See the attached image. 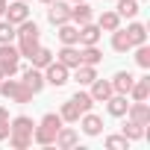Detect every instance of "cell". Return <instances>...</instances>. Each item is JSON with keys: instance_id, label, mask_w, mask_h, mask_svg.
<instances>
[{"instance_id": "40", "label": "cell", "mask_w": 150, "mask_h": 150, "mask_svg": "<svg viewBox=\"0 0 150 150\" xmlns=\"http://www.w3.org/2000/svg\"><path fill=\"white\" fill-rule=\"evenodd\" d=\"M41 3H53V0H41Z\"/></svg>"}, {"instance_id": "6", "label": "cell", "mask_w": 150, "mask_h": 150, "mask_svg": "<svg viewBox=\"0 0 150 150\" xmlns=\"http://www.w3.org/2000/svg\"><path fill=\"white\" fill-rule=\"evenodd\" d=\"M124 118L138 124V127H150V106H147V100H132Z\"/></svg>"}, {"instance_id": "35", "label": "cell", "mask_w": 150, "mask_h": 150, "mask_svg": "<svg viewBox=\"0 0 150 150\" xmlns=\"http://www.w3.org/2000/svg\"><path fill=\"white\" fill-rule=\"evenodd\" d=\"M9 138V121H0V141Z\"/></svg>"}, {"instance_id": "33", "label": "cell", "mask_w": 150, "mask_h": 150, "mask_svg": "<svg viewBox=\"0 0 150 150\" xmlns=\"http://www.w3.org/2000/svg\"><path fill=\"white\" fill-rule=\"evenodd\" d=\"M9 41H15V24L0 18V44H9Z\"/></svg>"}, {"instance_id": "19", "label": "cell", "mask_w": 150, "mask_h": 150, "mask_svg": "<svg viewBox=\"0 0 150 150\" xmlns=\"http://www.w3.org/2000/svg\"><path fill=\"white\" fill-rule=\"evenodd\" d=\"M127 38H129V44H132V47L147 44V27H144V24H138V21L132 18V21H129V27H127Z\"/></svg>"}, {"instance_id": "12", "label": "cell", "mask_w": 150, "mask_h": 150, "mask_svg": "<svg viewBox=\"0 0 150 150\" xmlns=\"http://www.w3.org/2000/svg\"><path fill=\"white\" fill-rule=\"evenodd\" d=\"M53 144L56 147H62V150H71V147H77L80 144V132L74 129V127H59V132H56V138H53Z\"/></svg>"}, {"instance_id": "42", "label": "cell", "mask_w": 150, "mask_h": 150, "mask_svg": "<svg viewBox=\"0 0 150 150\" xmlns=\"http://www.w3.org/2000/svg\"><path fill=\"white\" fill-rule=\"evenodd\" d=\"M138 3H141V0H138Z\"/></svg>"}, {"instance_id": "13", "label": "cell", "mask_w": 150, "mask_h": 150, "mask_svg": "<svg viewBox=\"0 0 150 150\" xmlns=\"http://www.w3.org/2000/svg\"><path fill=\"white\" fill-rule=\"evenodd\" d=\"M91 18H94V12H91V6L86 3V0H80V3H71V24L83 27V24H88Z\"/></svg>"}, {"instance_id": "32", "label": "cell", "mask_w": 150, "mask_h": 150, "mask_svg": "<svg viewBox=\"0 0 150 150\" xmlns=\"http://www.w3.org/2000/svg\"><path fill=\"white\" fill-rule=\"evenodd\" d=\"M9 147H15V150H27L30 144H33V135H18V132H9Z\"/></svg>"}, {"instance_id": "17", "label": "cell", "mask_w": 150, "mask_h": 150, "mask_svg": "<svg viewBox=\"0 0 150 150\" xmlns=\"http://www.w3.org/2000/svg\"><path fill=\"white\" fill-rule=\"evenodd\" d=\"M103 33H112V30H118L121 27V15L115 12V9H103L100 15H97V21H94Z\"/></svg>"}, {"instance_id": "29", "label": "cell", "mask_w": 150, "mask_h": 150, "mask_svg": "<svg viewBox=\"0 0 150 150\" xmlns=\"http://www.w3.org/2000/svg\"><path fill=\"white\" fill-rule=\"evenodd\" d=\"M115 12L121 15V18H135L138 15V0H118V6H115Z\"/></svg>"}, {"instance_id": "41", "label": "cell", "mask_w": 150, "mask_h": 150, "mask_svg": "<svg viewBox=\"0 0 150 150\" xmlns=\"http://www.w3.org/2000/svg\"><path fill=\"white\" fill-rule=\"evenodd\" d=\"M24 3H30V0H24Z\"/></svg>"}, {"instance_id": "3", "label": "cell", "mask_w": 150, "mask_h": 150, "mask_svg": "<svg viewBox=\"0 0 150 150\" xmlns=\"http://www.w3.org/2000/svg\"><path fill=\"white\" fill-rule=\"evenodd\" d=\"M0 94H3L6 100H12V103H30L35 97L21 80H12V77H3V83H0Z\"/></svg>"}, {"instance_id": "11", "label": "cell", "mask_w": 150, "mask_h": 150, "mask_svg": "<svg viewBox=\"0 0 150 150\" xmlns=\"http://www.w3.org/2000/svg\"><path fill=\"white\" fill-rule=\"evenodd\" d=\"M88 94H91V100H94V103H106V100L115 94V88H112V83H109V80L94 77V83L88 86Z\"/></svg>"}, {"instance_id": "10", "label": "cell", "mask_w": 150, "mask_h": 150, "mask_svg": "<svg viewBox=\"0 0 150 150\" xmlns=\"http://www.w3.org/2000/svg\"><path fill=\"white\" fill-rule=\"evenodd\" d=\"M53 59H56L59 65H65L68 71H74V68L80 65V47H77V44H62V50L53 53Z\"/></svg>"}, {"instance_id": "39", "label": "cell", "mask_w": 150, "mask_h": 150, "mask_svg": "<svg viewBox=\"0 0 150 150\" xmlns=\"http://www.w3.org/2000/svg\"><path fill=\"white\" fill-rule=\"evenodd\" d=\"M0 83H3V71H0Z\"/></svg>"}, {"instance_id": "14", "label": "cell", "mask_w": 150, "mask_h": 150, "mask_svg": "<svg viewBox=\"0 0 150 150\" xmlns=\"http://www.w3.org/2000/svg\"><path fill=\"white\" fill-rule=\"evenodd\" d=\"M21 83H24V86H27V88H30L33 94H38V91L44 88V74H41L38 68H33V65H30V68L24 71V77H21Z\"/></svg>"}, {"instance_id": "28", "label": "cell", "mask_w": 150, "mask_h": 150, "mask_svg": "<svg viewBox=\"0 0 150 150\" xmlns=\"http://www.w3.org/2000/svg\"><path fill=\"white\" fill-rule=\"evenodd\" d=\"M121 135L127 138V141H141L147 132H144V127H138V124H132V121H127L124 127H121Z\"/></svg>"}, {"instance_id": "25", "label": "cell", "mask_w": 150, "mask_h": 150, "mask_svg": "<svg viewBox=\"0 0 150 150\" xmlns=\"http://www.w3.org/2000/svg\"><path fill=\"white\" fill-rule=\"evenodd\" d=\"M30 62H33V68L44 71V68H47V65L53 62V50H50V47H41V44H38V50H35V53L30 56Z\"/></svg>"}, {"instance_id": "22", "label": "cell", "mask_w": 150, "mask_h": 150, "mask_svg": "<svg viewBox=\"0 0 150 150\" xmlns=\"http://www.w3.org/2000/svg\"><path fill=\"white\" fill-rule=\"evenodd\" d=\"M94 77H97L94 65H77V68H74V83H77V86H91Z\"/></svg>"}, {"instance_id": "2", "label": "cell", "mask_w": 150, "mask_h": 150, "mask_svg": "<svg viewBox=\"0 0 150 150\" xmlns=\"http://www.w3.org/2000/svg\"><path fill=\"white\" fill-rule=\"evenodd\" d=\"M62 124H65V121L59 118V112H47V115H41V121H38L35 129H33V141L41 144V147H50Z\"/></svg>"}, {"instance_id": "18", "label": "cell", "mask_w": 150, "mask_h": 150, "mask_svg": "<svg viewBox=\"0 0 150 150\" xmlns=\"http://www.w3.org/2000/svg\"><path fill=\"white\" fill-rule=\"evenodd\" d=\"M127 109H129L127 94H112V97L106 100V112H109L112 118H124V115H127Z\"/></svg>"}, {"instance_id": "16", "label": "cell", "mask_w": 150, "mask_h": 150, "mask_svg": "<svg viewBox=\"0 0 150 150\" xmlns=\"http://www.w3.org/2000/svg\"><path fill=\"white\" fill-rule=\"evenodd\" d=\"M33 129H35V121H33L30 115H15V118H9V132L33 135Z\"/></svg>"}, {"instance_id": "23", "label": "cell", "mask_w": 150, "mask_h": 150, "mask_svg": "<svg viewBox=\"0 0 150 150\" xmlns=\"http://www.w3.org/2000/svg\"><path fill=\"white\" fill-rule=\"evenodd\" d=\"M103 62V53H100V47L97 44H86V47H80V65H100Z\"/></svg>"}, {"instance_id": "37", "label": "cell", "mask_w": 150, "mask_h": 150, "mask_svg": "<svg viewBox=\"0 0 150 150\" xmlns=\"http://www.w3.org/2000/svg\"><path fill=\"white\" fill-rule=\"evenodd\" d=\"M6 3L9 0H0V18H3V12H6Z\"/></svg>"}, {"instance_id": "1", "label": "cell", "mask_w": 150, "mask_h": 150, "mask_svg": "<svg viewBox=\"0 0 150 150\" xmlns=\"http://www.w3.org/2000/svg\"><path fill=\"white\" fill-rule=\"evenodd\" d=\"M15 38H18V53H21V59H30L35 50H38V44H41V30H38V24L35 21H21L18 27H15Z\"/></svg>"}, {"instance_id": "30", "label": "cell", "mask_w": 150, "mask_h": 150, "mask_svg": "<svg viewBox=\"0 0 150 150\" xmlns=\"http://www.w3.org/2000/svg\"><path fill=\"white\" fill-rule=\"evenodd\" d=\"M71 100H74V103L80 106V112H88V109L94 106V100H91V94H88V91H83V88H77V94H74Z\"/></svg>"}, {"instance_id": "38", "label": "cell", "mask_w": 150, "mask_h": 150, "mask_svg": "<svg viewBox=\"0 0 150 150\" xmlns=\"http://www.w3.org/2000/svg\"><path fill=\"white\" fill-rule=\"evenodd\" d=\"M68 3H80V0H68Z\"/></svg>"}, {"instance_id": "21", "label": "cell", "mask_w": 150, "mask_h": 150, "mask_svg": "<svg viewBox=\"0 0 150 150\" xmlns=\"http://www.w3.org/2000/svg\"><path fill=\"white\" fill-rule=\"evenodd\" d=\"M132 80H135V77H132L129 71H118L115 77L109 80V83H112V88H115V94H129V88H132Z\"/></svg>"}, {"instance_id": "5", "label": "cell", "mask_w": 150, "mask_h": 150, "mask_svg": "<svg viewBox=\"0 0 150 150\" xmlns=\"http://www.w3.org/2000/svg\"><path fill=\"white\" fill-rule=\"evenodd\" d=\"M41 74H44V86H53V88H62V86L71 80V71H68L65 65H59L56 59H53V62H50Z\"/></svg>"}, {"instance_id": "8", "label": "cell", "mask_w": 150, "mask_h": 150, "mask_svg": "<svg viewBox=\"0 0 150 150\" xmlns=\"http://www.w3.org/2000/svg\"><path fill=\"white\" fill-rule=\"evenodd\" d=\"M77 124H80V129H83L88 138H94V135H100V132H103V118H100V115H94L91 109H88V112H83Z\"/></svg>"}, {"instance_id": "15", "label": "cell", "mask_w": 150, "mask_h": 150, "mask_svg": "<svg viewBox=\"0 0 150 150\" xmlns=\"http://www.w3.org/2000/svg\"><path fill=\"white\" fill-rule=\"evenodd\" d=\"M100 35H103V30H100L94 21H88V24L80 27V41H77V44H80V47H86V44H97Z\"/></svg>"}, {"instance_id": "27", "label": "cell", "mask_w": 150, "mask_h": 150, "mask_svg": "<svg viewBox=\"0 0 150 150\" xmlns=\"http://www.w3.org/2000/svg\"><path fill=\"white\" fill-rule=\"evenodd\" d=\"M112 50L115 53H127V50H132V44H129V38H127V30H112Z\"/></svg>"}, {"instance_id": "36", "label": "cell", "mask_w": 150, "mask_h": 150, "mask_svg": "<svg viewBox=\"0 0 150 150\" xmlns=\"http://www.w3.org/2000/svg\"><path fill=\"white\" fill-rule=\"evenodd\" d=\"M0 121H9V109L6 106H0Z\"/></svg>"}, {"instance_id": "34", "label": "cell", "mask_w": 150, "mask_h": 150, "mask_svg": "<svg viewBox=\"0 0 150 150\" xmlns=\"http://www.w3.org/2000/svg\"><path fill=\"white\" fill-rule=\"evenodd\" d=\"M106 147H109V150H127L129 141H127L124 135H106Z\"/></svg>"}, {"instance_id": "9", "label": "cell", "mask_w": 150, "mask_h": 150, "mask_svg": "<svg viewBox=\"0 0 150 150\" xmlns=\"http://www.w3.org/2000/svg\"><path fill=\"white\" fill-rule=\"evenodd\" d=\"M3 18L9 21V24H21V21H27L30 18V3H24V0H12V3H6V12H3Z\"/></svg>"}, {"instance_id": "26", "label": "cell", "mask_w": 150, "mask_h": 150, "mask_svg": "<svg viewBox=\"0 0 150 150\" xmlns=\"http://www.w3.org/2000/svg\"><path fill=\"white\" fill-rule=\"evenodd\" d=\"M80 115H83V112H80V106L74 103V100H65V103H62V109H59V118H62L65 124H77V121H80Z\"/></svg>"}, {"instance_id": "7", "label": "cell", "mask_w": 150, "mask_h": 150, "mask_svg": "<svg viewBox=\"0 0 150 150\" xmlns=\"http://www.w3.org/2000/svg\"><path fill=\"white\" fill-rule=\"evenodd\" d=\"M47 21L53 27L68 24L71 21V3H65V0H53V3H47Z\"/></svg>"}, {"instance_id": "31", "label": "cell", "mask_w": 150, "mask_h": 150, "mask_svg": "<svg viewBox=\"0 0 150 150\" xmlns=\"http://www.w3.org/2000/svg\"><path fill=\"white\" fill-rule=\"evenodd\" d=\"M135 65L144 68V71H150V47L147 44H138L135 47Z\"/></svg>"}, {"instance_id": "4", "label": "cell", "mask_w": 150, "mask_h": 150, "mask_svg": "<svg viewBox=\"0 0 150 150\" xmlns=\"http://www.w3.org/2000/svg\"><path fill=\"white\" fill-rule=\"evenodd\" d=\"M0 71H3V77H15L21 71V53H18V47L12 41L0 44Z\"/></svg>"}, {"instance_id": "24", "label": "cell", "mask_w": 150, "mask_h": 150, "mask_svg": "<svg viewBox=\"0 0 150 150\" xmlns=\"http://www.w3.org/2000/svg\"><path fill=\"white\" fill-rule=\"evenodd\" d=\"M127 97H129V100H147V97H150V77L132 80V88H129Z\"/></svg>"}, {"instance_id": "20", "label": "cell", "mask_w": 150, "mask_h": 150, "mask_svg": "<svg viewBox=\"0 0 150 150\" xmlns=\"http://www.w3.org/2000/svg\"><path fill=\"white\" fill-rule=\"evenodd\" d=\"M56 35H59L62 44H77V41H80V27L71 24V21H68V24H59V27H56Z\"/></svg>"}]
</instances>
